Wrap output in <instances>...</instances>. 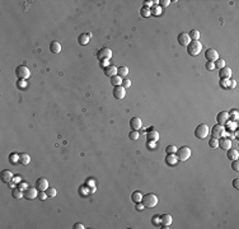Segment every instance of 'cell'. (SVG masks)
Listing matches in <instances>:
<instances>
[{"label": "cell", "mask_w": 239, "mask_h": 229, "mask_svg": "<svg viewBox=\"0 0 239 229\" xmlns=\"http://www.w3.org/2000/svg\"><path fill=\"white\" fill-rule=\"evenodd\" d=\"M130 126L131 129L135 130V131H137V130H140L142 127V121L140 117H132L130 120Z\"/></svg>", "instance_id": "obj_12"}, {"label": "cell", "mask_w": 239, "mask_h": 229, "mask_svg": "<svg viewBox=\"0 0 239 229\" xmlns=\"http://www.w3.org/2000/svg\"><path fill=\"white\" fill-rule=\"evenodd\" d=\"M229 118H233L234 121L238 120V110H232L229 112Z\"/></svg>", "instance_id": "obj_36"}, {"label": "cell", "mask_w": 239, "mask_h": 229, "mask_svg": "<svg viewBox=\"0 0 239 229\" xmlns=\"http://www.w3.org/2000/svg\"><path fill=\"white\" fill-rule=\"evenodd\" d=\"M122 78L120 75H115V76H111V84L113 87H118V85H122Z\"/></svg>", "instance_id": "obj_25"}, {"label": "cell", "mask_w": 239, "mask_h": 229, "mask_svg": "<svg viewBox=\"0 0 239 229\" xmlns=\"http://www.w3.org/2000/svg\"><path fill=\"white\" fill-rule=\"evenodd\" d=\"M202 50V43L200 41H191L187 46V52L192 56H197Z\"/></svg>", "instance_id": "obj_1"}, {"label": "cell", "mask_w": 239, "mask_h": 229, "mask_svg": "<svg viewBox=\"0 0 239 229\" xmlns=\"http://www.w3.org/2000/svg\"><path fill=\"white\" fill-rule=\"evenodd\" d=\"M161 13V9H160V8H156V9H155V13H154V14H160Z\"/></svg>", "instance_id": "obj_53"}, {"label": "cell", "mask_w": 239, "mask_h": 229, "mask_svg": "<svg viewBox=\"0 0 239 229\" xmlns=\"http://www.w3.org/2000/svg\"><path fill=\"white\" fill-rule=\"evenodd\" d=\"M21 187H22V188H27V187H26V183H21Z\"/></svg>", "instance_id": "obj_54"}, {"label": "cell", "mask_w": 239, "mask_h": 229, "mask_svg": "<svg viewBox=\"0 0 239 229\" xmlns=\"http://www.w3.org/2000/svg\"><path fill=\"white\" fill-rule=\"evenodd\" d=\"M38 197H40L41 200H46V197H47V193H46V191H40V193H38Z\"/></svg>", "instance_id": "obj_45"}, {"label": "cell", "mask_w": 239, "mask_h": 229, "mask_svg": "<svg viewBox=\"0 0 239 229\" xmlns=\"http://www.w3.org/2000/svg\"><path fill=\"white\" fill-rule=\"evenodd\" d=\"M219 76H220V79H230L232 78V69L228 66L221 68L219 71Z\"/></svg>", "instance_id": "obj_14"}, {"label": "cell", "mask_w": 239, "mask_h": 229, "mask_svg": "<svg viewBox=\"0 0 239 229\" xmlns=\"http://www.w3.org/2000/svg\"><path fill=\"white\" fill-rule=\"evenodd\" d=\"M160 6H163V8H165V6H168L169 4H171V0H160Z\"/></svg>", "instance_id": "obj_46"}, {"label": "cell", "mask_w": 239, "mask_h": 229, "mask_svg": "<svg viewBox=\"0 0 239 229\" xmlns=\"http://www.w3.org/2000/svg\"><path fill=\"white\" fill-rule=\"evenodd\" d=\"M178 42L182 46H188V43L191 42V38L188 36V33H179L178 34Z\"/></svg>", "instance_id": "obj_19"}, {"label": "cell", "mask_w": 239, "mask_h": 229, "mask_svg": "<svg viewBox=\"0 0 239 229\" xmlns=\"http://www.w3.org/2000/svg\"><path fill=\"white\" fill-rule=\"evenodd\" d=\"M232 168H233V171H235V172H238L239 171V163H238V159L237 160H232Z\"/></svg>", "instance_id": "obj_42"}, {"label": "cell", "mask_w": 239, "mask_h": 229, "mask_svg": "<svg viewBox=\"0 0 239 229\" xmlns=\"http://www.w3.org/2000/svg\"><path fill=\"white\" fill-rule=\"evenodd\" d=\"M74 229H84L85 227H84V224H82V223H76V224H74V227H73Z\"/></svg>", "instance_id": "obj_47"}, {"label": "cell", "mask_w": 239, "mask_h": 229, "mask_svg": "<svg viewBox=\"0 0 239 229\" xmlns=\"http://www.w3.org/2000/svg\"><path fill=\"white\" fill-rule=\"evenodd\" d=\"M176 155H177V158H178V160H181V162H186V160L191 156V149L188 147H181V148L177 149Z\"/></svg>", "instance_id": "obj_3"}, {"label": "cell", "mask_w": 239, "mask_h": 229, "mask_svg": "<svg viewBox=\"0 0 239 229\" xmlns=\"http://www.w3.org/2000/svg\"><path fill=\"white\" fill-rule=\"evenodd\" d=\"M102 65H103L105 68L110 66V60H102Z\"/></svg>", "instance_id": "obj_50"}, {"label": "cell", "mask_w": 239, "mask_h": 229, "mask_svg": "<svg viewBox=\"0 0 239 229\" xmlns=\"http://www.w3.org/2000/svg\"><path fill=\"white\" fill-rule=\"evenodd\" d=\"M148 140H150V141H158V140H159V134H158L155 130H152V131L148 134Z\"/></svg>", "instance_id": "obj_28"}, {"label": "cell", "mask_w": 239, "mask_h": 229, "mask_svg": "<svg viewBox=\"0 0 239 229\" xmlns=\"http://www.w3.org/2000/svg\"><path fill=\"white\" fill-rule=\"evenodd\" d=\"M129 136H130V139H131V140H137L139 137H140V134H139L137 131H135V130H132V131L130 132V135H129Z\"/></svg>", "instance_id": "obj_37"}, {"label": "cell", "mask_w": 239, "mask_h": 229, "mask_svg": "<svg viewBox=\"0 0 239 229\" xmlns=\"http://www.w3.org/2000/svg\"><path fill=\"white\" fill-rule=\"evenodd\" d=\"M142 197H144V195H142L140 191H135V192L132 193V197H131V198H132L134 202H136V204H137V202L142 201Z\"/></svg>", "instance_id": "obj_27"}, {"label": "cell", "mask_w": 239, "mask_h": 229, "mask_svg": "<svg viewBox=\"0 0 239 229\" xmlns=\"http://www.w3.org/2000/svg\"><path fill=\"white\" fill-rule=\"evenodd\" d=\"M233 186L235 187V188H238V187H239V179H238V178H235V179L233 181Z\"/></svg>", "instance_id": "obj_51"}, {"label": "cell", "mask_w": 239, "mask_h": 229, "mask_svg": "<svg viewBox=\"0 0 239 229\" xmlns=\"http://www.w3.org/2000/svg\"><path fill=\"white\" fill-rule=\"evenodd\" d=\"M140 13H141V15L142 17H149L150 14H152V9L150 8H148V6H142L141 8V10H140Z\"/></svg>", "instance_id": "obj_31"}, {"label": "cell", "mask_w": 239, "mask_h": 229, "mask_svg": "<svg viewBox=\"0 0 239 229\" xmlns=\"http://www.w3.org/2000/svg\"><path fill=\"white\" fill-rule=\"evenodd\" d=\"M177 149H178V148H177L176 145L171 144V145H168V147L165 148V151H167V154H176Z\"/></svg>", "instance_id": "obj_32"}, {"label": "cell", "mask_w": 239, "mask_h": 229, "mask_svg": "<svg viewBox=\"0 0 239 229\" xmlns=\"http://www.w3.org/2000/svg\"><path fill=\"white\" fill-rule=\"evenodd\" d=\"M122 87H123V88H130V87H131V80L123 79V80H122Z\"/></svg>", "instance_id": "obj_44"}, {"label": "cell", "mask_w": 239, "mask_h": 229, "mask_svg": "<svg viewBox=\"0 0 239 229\" xmlns=\"http://www.w3.org/2000/svg\"><path fill=\"white\" fill-rule=\"evenodd\" d=\"M220 85L223 88H229V79H220Z\"/></svg>", "instance_id": "obj_41"}, {"label": "cell", "mask_w": 239, "mask_h": 229, "mask_svg": "<svg viewBox=\"0 0 239 229\" xmlns=\"http://www.w3.org/2000/svg\"><path fill=\"white\" fill-rule=\"evenodd\" d=\"M188 36H190V38L192 41H198V38H200V32L197 29H192L190 33H188Z\"/></svg>", "instance_id": "obj_30"}, {"label": "cell", "mask_w": 239, "mask_h": 229, "mask_svg": "<svg viewBox=\"0 0 239 229\" xmlns=\"http://www.w3.org/2000/svg\"><path fill=\"white\" fill-rule=\"evenodd\" d=\"M92 38V33H89V32H84V33H82L80 36L78 37V42L82 46H85V45H88V42H89V40Z\"/></svg>", "instance_id": "obj_15"}, {"label": "cell", "mask_w": 239, "mask_h": 229, "mask_svg": "<svg viewBox=\"0 0 239 229\" xmlns=\"http://www.w3.org/2000/svg\"><path fill=\"white\" fill-rule=\"evenodd\" d=\"M160 223L163 224V228H168V225L172 224V215L171 214H163L159 216Z\"/></svg>", "instance_id": "obj_17"}, {"label": "cell", "mask_w": 239, "mask_h": 229, "mask_svg": "<svg viewBox=\"0 0 239 229\" xmlns=\"http://www.w3.org/2000/svg\"><path fill=\"white\" fill-rule=\"evenodd\" d=\"M127 74H129V68L127 66H120L117 69V75H120L121 78H126Z\"/></svg>", "instance_id": "obj_26"}, {"label": "cell", "mask_w": 239, "mask_h": 229, "mask_svg": "<svg viewBox=\"0 0 239 229\" xmlns=\"http://www.w3.org/2000/svg\"><path fill=\"white\" fill-rule=\"evenodd\" d=\"M46 193H47L48 197H55L56 196V188H53V187H48V188L46 190Z\"/></svg>", "instance_id": "obj_33"}, {"label": "cell", "mask_w": 239, "mask_h": 229, "mask_svg": "<svg viewBox=\"0 0 239 229\" xmlns=\"http://www.w3.org/2000/svg\"><path fill=\"white\" fill-rule=\"evenodd\" d=\"M205 56H206L207 61H211V63H215V61L219 59V53H218V51L215 48H209L205 52Z\"/></svg>", "instance_id": "obj_8"}, {"label": "cell", "mask_w": 239, "mask_h": 229, "mask_svg": "<svg viewBox=\"0 0 239 229\" xmlns=\"http://www.w3.org/2000/svg\"><path fill=\"white\" fill-rule=\"evenodd\" d=\"M50 50H51L52 53H60L61 45L57 41H53V42H51V45H50Z\"/></svg>", "instance_id": "obj_23"}, {"label": "cell", "mask_w": 239, "mask_h": 229, "mask_svg": "<svg viewBox=\"0 0 239 229\" xmlns=\"http://www.w3.org/2000/svg\"><path fill=\"white\" fill-rule=\"evenodd\" d=\"M29 162H31V156L27 154V153L19 154V163H21L22 166H28Z\"/></svg>", "instance_id": "obj_21"}, {"label": "cell", "mask_w": 239, "mask_h": 229, "mask_svg": "<svg viewBox=\"0 0 239 229\" xmlns=\"http://www.w3.org/2000/svg\"><path fill=\"white\" fill-rule=\"evenodd\" d=\"M225 134V127L223 125H215L213 129H211V135H213V137H215V139H220V137L224 136Z\"/></svg>", "instance_id": "obj_6"}, {"label": "cell", "mask_w": 239, "mask_h": 229, "mask_svg": "<svg viewBox=\"0 0 239 229\" xmlns=\"http://www.w3.org/2000/svg\"><path fill=\"white\" fill-rule=\"evenodd\" d=\"M235 85H237V82H235V80H234V79L230 80V79H229V88H234Z\"/></svg>", "instance_id": "obj_49"}, {"label": "cell", "mask_w": 239, "mask_h": 229, "mask_svg": "<svg viewBox=\"0 0 239 229\" xmlns=\"http://www.w3.org/2000/svg\"><path fill=\"white\" fill-rule=\"evenodd\" d=\"M225 125H228L226 127H228L230 131H232V130H234V129H237V122H234V121H233V122H229V121H228Z\"/></svg>", "instance_id": "obj_40"}, {"label": "cell", "mask_w": 239, "mask_h": 229, "mask_svg": "<svg viewBox=\"0 0 239 229\" xmlns=\"http://www.w3.org/2000/svg\"><path fill=\"white\" fill-rule=\"evenodd\" d=\"M209 132H210L209 126H207L206 124H201V125H198L197 127H196L195 136L197 137V139H205V137L209 135Z\"/></svg>", "instance_id": "obj_4"}, {"label": "cell", "mask_w": 239, "mask_h": 229, "mask_svg": "<svg viewBox=\"0 0 239 229\" xmlns=\"http://www.w3.org/2000/svg\"><path fill=\"white\" fill-rule=\"evenodd\" d=\"M105 74L107 76H115V75H117V68L115 66V65H110V66H107L105 68Z\"/></svg>", "instance_id": "obj_20"}, {"label": "cell", "mask_w": 239, "mask_h": 229, "mask_svg": "<svg viewBox=\"0 0 239 229\" xmlns=\"http://www.w3.org/2000/svg\"><path fill=\"white\" fill-rule=\"evenodd\" d=\"M11 195H13L14 198H21V197H24V195H23L22 190L18 188V187H15V188H13V191H11Z\"/></svg>", "instance_id": "obj_29"}, {"label": "cell", "mask_w": 239, "mask_h": 229, "mask_svg": "<svg viewBox=\"0 0 239 229\" xmlns=\"http://www.w3.org/2000/svg\"><path fill=\"white\" fill-rule=\"evenodd\" d=\"M36 186L38 191H46L48 188V181L46 178H38L36 181Z\"/></svg>", "instance_id": "obj_16"}, {"label": "cell", "mask_w": 239, "mask_h": 229, "mask_svg": "<svg viewBox=\"0 0 239 229\" xmlns=\"http://www.w3.org/2000/svg\"><path fill=\"white\" fill-rule=\"evenodd\" d=\"M228 159H230V160H237L238 159V156H239V153H238V150L237 149H232L230 148L229 150H228Z\"/></svg>", "instance_id": "obj_24"}, {"label": "cell", "mask_w": 239, "mask_h": 229, "mask_svg": "<svg viewBox=\"0 0 239 229\" xmlns=\"http://www.w3.org/2000/svg\"><path fill=\"white\" fill-rule=\"evenodd\" d=\"M17 85L21 88V89H26V88H27V83H26L24 79H19V82L17 83Z\"/></svg>", "instance_id": "obj_38"}, {"label": "cell", "mask_w": 239, "mask_h": 229, "mask_svg": "<svg viewBox=\"0 0 239 229\" xmlns=\"http://www.w3.org/2000/svg\"><path fill=\"white\" fill-rule=\"evenodd\" d=\"M206 69L209 71H213L214 69H215V64L214 63H211V61H207V64H206Z\"/></svg>", "instance_id": "obj_43"}, {"label": "cell", "mask_w": 239, "mask_h": 229, "mask_svg": "<svg viewBox=\"0 0 239 229\" xmlns=\"http://www.w3.org/2000/svg\"><path fill=\"white\" fill-rule=\"evenodd\" d=\"M113 95H115V98H117V99H123L125 98V95H126V88H123L122 85L115 87Z\"/></svg>", "instance_id": "obj_11"}, {"label": "cell", "mask_w": 239, "mask_h": 229, "mask_svg": "<svg viewBox=\"0 0 239 229\" xmlns=\"http://www.w3.org/2000/svg\"><path fill=\"white\" fill-rule=\"evenodd\" d=\"M13 178H14V176H13V173H11L10 171L4 169V171L1 172V181H3V182H5V183H10Z\"/></svg>", "instance_id": "obj_18"}, {"label": "cell", "mask_w": 239, "mask_h": 229, "mask_svg": "<svg viewBox=\"0 0 239 229\" xmlns=\"http://www.w3.org/2000/svg\"><path fill=\"white\" fill-rule=\"evenodd\" d=\"M97 57L99 60H110L111 57H112V50H111L110 47H103L98 51V55Z\"/></svg>", "instance_id": "obj_7"}, {"label": "cell", "mask_w": 239, "mask_h": 229, "mask_svg": "<svg viewBox=\"0 0 239 229\" xmlns=\"http://www.w3.org/2000/svg\"><path fill=\"white\" fill-rule=\"evenodd\" d=\"M219 147H221V149L229 150L232 148V139H229L228 136H223L219 139Z\"/></svg>", "instance_id": "obj_9"}, {"label": "cell", "mask_w": 239, "mask_h": 229, "mask_svg": "<svg viewBox=\"0 0 239 229\" xmlns=\"http://www.w3.org/2000/svg\"><path fill=\"white\" fill-rule=\"evenodd\" d=\"M158 204V197L154 193H148V195H144V197H142V205L145 206V208H155Z\"/></svg>", "instance_id": "obj_2"}, {"label": "cell", "mask_w": 239, "mask_h": 229, "mask_svg": "<svg viewBox=\"0 0 239 229\" xmlns=\"http://www.w3.org/2000/svg\"><path fill=\"white\" fill-rule=\"evenodd\" d=\"M23 195H24L26 198L32 200V198H36L38 196V192H37V188H34V187H27L24 190V192H23Z\"/></svg>", "instance_id": "obj_10"}, {"label": "cell", "mask_w": 239, "mask_h": 229, "mask_svg": "<svg viewBox=\"0 0 239 229\" xmlns=\"http://www.w3.org/2000/svg\"><path fill=\"white\" fill-rule=\"evenodd\" d=\"M209 145L211 148H218L219 147V139H215V137H211L209 141Z\"/></svg>", "instance_id": "obj_35"}, {"label": "cell", "mask_w": 239, "mask_h": 229, "mask_svg": "<svg viewBox=\"0 0 239 229\" xmlns=\"http://www.w3.org/2000/svg\"><path fill=\"white\" fill-rule=\"evenodd\" d=\"M148 148L150 149H155V141H150V140H148Z\"/></svg>", "instance_id": "obj_48"}, {"label": "cell", "mask_w": 239, "mask_h": 229, "mask_svg": "<svg viewBox=\"0 0 239 229\" xmlns=\"http://www.w3.org/2000/svg\"><path fill=\"white\" fill-rule=\"evenodd\" d=\"M214 64H215V68H218V69H221V68L225 66V61L223 60V59H218Z\"/></svg>", "instance_id": "obj_34"}, {"label": "cell", "mask_w": 239, "mask_h": 229, "mask_svg": "<svg viewBox=\"0 0 239 229\" xmlns=\"http://www.w3.org/2000/svg\"><path fill=\"white\" fill-rule=\"evenodd\" d=\"M19 154H17V153H13V154L10 155V162L11 163H17V162H19V156H18Z\"/></svg>", "instance_id": "obj_39"}, {"label": "cell", "mask_w": 239, "mask_h": 229, "mask_svg": "<svg viewBox=\"0 0 239 229\" xmlns=\"http://www.w3.org/2000/svg\"><path fill=\"white\" fill-rule=\"evenodd\" d=\"M15 74H17V76L19 79H27L31 76V70L28 68L26 66V65H19V66L15 69Z\"/></svg>", "instance_id": "obj_5"}, {"label": "cell", "mask_w": 239, "mask_h": 229, "mask_svg": "<svg viewBox=\"0 0 239 229\" xmlns=\"http://www.w3.org/2000/svg\"><path fill=\"white\" fill-rule=\"evenodd\" d=\"M144 208H145V206L141 205V202H137V205H136V209H137V210H142Z\"/></svg>", "instance_id": "obj_52"}, {"label": "cell", "mask_w": 239, "mask_h": 229, "mask_svg": "<svg viewBox=\"0 0 239 229\" xmlns=\"http://www.w3.org/2000/svg\"><path fill=\"white\" fill-rule=\"evenodd\" d=\"M177 162H178V158H177L176 154H168L167 158H165V163L168 166H176Z\"/></svg>", "instance_id": "obj_22"}, {"label": "cell", "mask_w": 239, "mask_h": 229, "mask_svg": "<svg viewBox=\"0 0 239 229\" xmlns=\"http://www.w3.org/2000/svg\"><path fill=\"white\" fill-rule=\"evenodd\" d=\"M216 121L219 125H223L224 126L226 122L229 121V112H225V111H221L220 113L216 116Z\"/></svg>", "instance_id": "obj_13"}]
</instances>
